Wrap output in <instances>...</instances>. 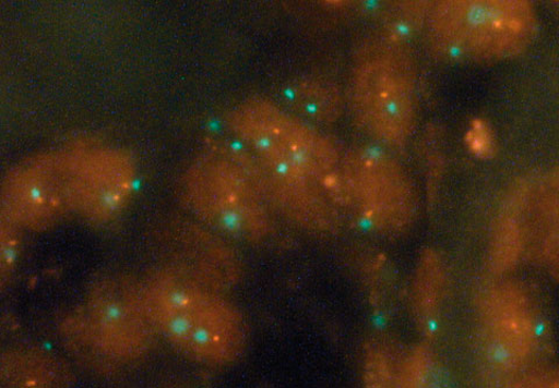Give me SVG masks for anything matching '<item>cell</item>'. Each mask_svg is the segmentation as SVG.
I'll list each match as a JSON object with an SVG mask.
<instances>
[{"instance_id":"obj_8","label":"cell","mask_w":559,"mask_h":388,"mask_svg":"<svg viewBox=\"0 0 559 388\" xmlns=\"http://www.w3.org/2000/svg\"><path fill=\"white\" fill-rule=\"evenodd\" d=\"M133 166L117 150L90 154L69 167V204L95 220L112 218L130 197Z\"/></svg>"},{"instance_id":"obj_7","label":"cell","mask_w":559,"mask_h":388,"mask_svg":"<svg viewBox=\"0 0 559 388\" xmlns=\"http://www.w3.org/2000/svg\"><path fill=\"white\" fill-rule=\"evenodd\" d=\"M345 187L362 220L394 233L411 223L414 191L405 170L388 154L359 149L346 157Z\"/></svg>"},{"instance_id":"obj_12","label":"cell","mask_w":559,"mask_h":388,"mask_svg":"<svg viewBox=\"0 0 559 388\" xmlns=\"http://www.w3.org/2000/svg\"><path fill=\"white\" fill-rule=\"evenodd\" d=\"M10 225L5 227L3 226L2 233V257H0V277H2V287L7 286V281L11 278L16 259L17 252H20V240H17L14 229L12 227V222L9 220Z\"/></svg>"},{"instance_id":"obj_3","label":"cell","mask_w":559,"mask_h":388,"mask_svg":"<svg viewBox=\"0 0 559 388\" xmlns=\"http://www.w3.org/2000/svg\"><path fill=\"white\" fill-rule=\"evenodd\" d=\"M84 328L103 355L124 362L146 355L159 335L144 283L122 277L104 278L90 288Z\"/></svg>"},{"instance_id":"obj_4","label":"cell","mask_w":559,"mask_h":388,"mask_svg":"<svg viewBox=\"0 0 559 388\" xmlns=\"http://www.w3.org/2000/svg\"><path fill=\"white\" fill-rule=\"evenodd\" d=\"M437 46L459 58H496L526 43L531 13L514 3L448 2L431 15Z\"/></svg>"},{"instance_id":"obj_11","label":"cell","mask_w":559,"mask_h":388,"mask_svg":"<svg viewBox=\"0 0 559 388\" xmlns=\"http://www.w3.org/2000/svg\"><path fill=\"white\" fill-rule=\"evenodd\" d=\"M288 108L297 116L322 125L336 122L343 113L340 93L329 83L301 78L290 81L283 90Z\"/></svg>"},{"instance_id":"obj_9","label":"cell","mask_w":559,"mask_h":388,"mask_svg":"<svg viewBox=\"0 0 559 388\" xmlns=\"http://www.w3.org/2000/svg\"><path fill=\"white\" fill-rule=\"evenodd\" d=\"M69 167L43 158L14 171L4 189L9 220L31 227L48 223L69 203Z\"/></svg>"},{"instance_id":"obj_10","label":"cell","mask_w":559,"mask_h":388,"mask_svg":"<svg viewBox=\"0 0 559 388\" xmlns=\"http://www.w3.org/2000/svg\"><path fill=\"white\" fill-rule=\"evenodd\" d=\"M74 380L72 369L61 359L43 350H9L0 359L2 388H60Z\"/></svg>"},{"instance_id":"obj_13","label":"cell","mask_w":559,"mask_h":388,"mask_svg":"<svg viewBox=\"0 0 559 388\" xmlns=\"http://www.w3.org/2000/svg\"><path fill=\"white\" fill-rule=\"evenodd\" d=\"M469 147L478 154H484L491 146V138H489L486 129L480 122L471 130L468 135Z\"/></svg>"},{"instance_id":"obj_6","label":"cell","mask_w":559,"mask_h":388,"mask_svg":"<svg viewBox=\"0 0 559 388\" xmlns=\"http://www.w3.org/2000/svg\"><path fill=\"white\" fill-rule=\"evenodd\" d=\"M354 102L364 129L383 144L402 145L415 122V101L407 68L394 56L376 54L357 69Z\"/></svg>"},{"instance_id":"obj_5","label":"cell","mask_w":559,"mask_h":388,"mask_svg":"<svg viewBox=\"0 0 559 388\" xmlns=\"http://www.w3.org/2000/svg\"><path fill=\"white\" fill-rule=\"evenodd\" d=\"M192 206L225 235L259 241L270 232L264 198L248 175L227 157H210L189 179Z\"/></svg>"},{"instance_id":"obj_2","label":"cell","mask_w":559,"mask_h":388,"mask_svg":"<svg viewBox=\"0 0 559 388\" xmlns=\"http://www.w3.org/2000/svg\"><path fill=\"white\" fill-rule=\"evenodd\" d=\"M231 126L261 160L320 184H325L338 167V153L325 136L270 102L242 106L234 114Z\"/></svg>"},{"instance_id":"obj_1","label":"cell","mask_w":559,"mask_h":388,"mask_svg":"<svg viewBox=\"0 0 559 388\" xmlns=\"http://www.w3.org/2000/svg\"><path fill=\"white\" fill-rule=\"evenodd\" d=\"M144 288L157 331L181 355L215 366L241 357L248 326L222 293L166 269L147 279Z\"/></svg>"}]
</instances>
